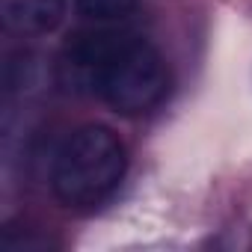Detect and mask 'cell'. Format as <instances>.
I'll return each mask as SVG.
<instances>
[{"label":"cell","instance_id":"cell-1","mask_svg":"<svg viewBox=\"0 0 252 252\" xmlns=\"http://www.w3.org/2000/svg\"><path fill=\"white\" fill-rule=\"evenodd\" d=\"M60 80L68 89L98 95L122 116L155 110L169 92V68L155 45L137 36H77L63 60Z\"/></svg>","mask_w":252,"mask_h":252},{"label":"cell","instance_id":"cell-2","mask_svg":"<svg viewBox=\"0 0 252 252\" xmlns=\"http://www.w3.org/2000/svg\"><path fill=\"white\" fill-rule=\"evenodd\" d=\"M128 152L122 140L104 125L77 128L54 155L51 187L68 208L101 205L125 178Z\"/></svg>","mask_w":252,"mask_h":252},{"label":"cell","instance_id":"cell-3","mask_svg":"<svg viewBox=\"0 0 252 252\" xmlns=\"http://www.w3.org/2000/svg\"><path fill=\"white\" fill-rule=\"evenodd\" d=\"M65 18V0H0V21L18 36L54 33Z\"/></svg>","mask_w":252,"mask_h":252},{"label":"cell","instance_id":"cell-4","mask_svg":"<svg viewBox=\"0 0 252 252\" xmlns=\"http://www.w3.org/2000/svg\"><path fill=\"white\" fill-rule=\"evenodd\" d=\"M74 3L89 18H122V15H128L140 0H74Z\"/></svg>","mask_w":252,"mask_h":252}]
</instances>
